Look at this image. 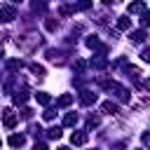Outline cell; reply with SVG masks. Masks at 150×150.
<instances>
[{
    "label": "cell",
    "instance_id": "cell-1",
    "mask_svg": "<svg viewBox=\"0 0 150 150\" xmlns=\"http://www.w3.org/2000/svg\"><path fill=\"white\" fill-rule=\"evenodd\" d=\"M103 87L110 89V91H115V94L120 96V101H129V91H127L122 84H117V82H103Z\"/></svg>",
    "mask_w": 150,
    "mask_h": 150
},
{
    "label": "cell",
    "instance_id": "cell-2",
    "mask_svg": "<svg viewBox=\"0 0 150 150\" xmlns=\"http://www.w3.org/2000/svg\"><path fill=\"white\" fill-rule=\"evenodd\" d=\"M2 122H5L7 129H14L16 122H19V117H16V112H12L9 108H5V112H2Z\"/></svg>",
    "mask_w": 150,
    "mask_h": 150
},
{
    "label": "cell",
    "instance_id": "cell-3",
    "mask_svg": "<svg viewBox=\"0 0 150 150\" xmlns=\"http://www.w3.org/2000/svg\"><path fill=\"white\" fill-rule=\"evenodd\" d=\"M127 12H129V14H143V12H145V2H141V0H136V2H129Z\"/></svg>",
    "mask_w": 150,
    "mask_h": 150
},
{
    "label": "cell",
    "instance_id": "cell-4",
    "mask_svg": "<svg viewBox=\"0 0 150 150\" xmlns=\"http://www.w3.org/2000/svg\"><path fill=\"white\" fill-rule=\"evenodd\" d=\"M7 143H9V145H12V148H21V145H23V143H26V138H23V136H21V134H12V136H9V138H7Z\"/></svg>",
    "mask_w": 150,
    "mask_h": 150
},
{
    "label": "cell",
    "instance_id": "cell-5",
    "mask_svg": "<svg viewBox=\"0 0 150 150\" xmlns=\"http://www.w3.org/2000/svg\"><path fill=\"white\" fill-rule=\"evenodd\" d=\"M87 47H89V49H98V52H105V47H103V45L98 42V38H94V35H89V38H87Z\"/></svg>",
    "mask_w": 150,
    "mask_h": 150
},
{
    "label": "cell",
    "instance_id": "cell-6",
    "mask_svg": "<svg viewBox=\"0 0 150 150\" xmlns=\"http://www.w3.org/2000/svg\"><path fill=\"white\" fill-rule=\"evenodd\" d=\"M70 143H73V145H84V143H87V134H82V131H75V134L70 136Z\"/></svg>",
    "mask_w": 150,
    "mask_h": 150
},
{
    "label": "cell",
    "instance_id": "cell-7",
    "mask_svg": "<svg viewBox=\"0 0 150 150\" xmlns=\"http://www.w3.org/2000/svg\"><path fill=\"white\" fill-rule=\"evenodd\" d=\"M12 19H16V12L9 5H2V21H12Z\"/></svg>",
    "mask_w": 150,
    "mask_h": 150
},
{
    "label": "cell",
    "instance_id": "cell-8",
    "mask_svg": "<svg viewBox=\"0 0 150 150\" xmlns=\"http://www.w3.org/2000/svg\"><path fill=\"white\" fill-rule=\"evenodd\" d=\"M80 101H82L84 105H91V103H96V94H91V91H82V94H80Z\"/></svg>",
    "mask_w": 150,
    "mask_h": 150
},
{
    "label": "cell",
    "instance_id": "cell-9",
    "mask_svg": "<svg viewBox=\"0 0 150 150\" xmlns=\"http://www.w3.org/2000/svg\"><path fill=\"white\" fill-rule=\"evenodd\" d=\"M26 101H28V91H23V89H21V91H16V94H14V103H16V105H23Z\"/></svg>",
    "mask_w": 150,
    "mask_h": 150
},
{
    "label": "cell",
    "instance_id": "cell-10",
    "mask_svg": "<svg viewBox=\"0 0 150 150\" xmlns=\"http://www.w3.org/2000/svg\"><path fill=\"white\" fill-rule=\"evenodd\" d=\"M70 103H73V94H63V96H59V101H56L59 108H66V105H70Z\"/></svg>",
    "mask_w": 150,
    "mask_h": 150
},
{
    "label": "cell",
    "instance_id": "cell-11",
    "mask_svg": "<svg viewBox=\"0 0 150 150\" xmlns=\"http://www.w3.org/2000/svg\"><path fill=\"white\" fill-rule=\"evenodd\" d=\"M77 124V112H68L63 117V127H75Z\"/></svg>",
    "mask_w": 150,
    "mask_h": 150
},
{
    "label": "cell",
    "instance_id": "cell-12",
    "mask_svg": "<svg viewBox=\"0 0 150 150\" xmlns=\"http://www.w3.org/2000/svg\"><path fill=\"white\" fill-rule=\"evenodd\" d=\"M47 136H49L52 141H59V138H61V127H52V129H47Z\"/></svg>",
    "mask_w": 150,
    "mask_h": 150
},
{
    "label": "cell",
    "instance_id": "cell-13",
    "mask_svg": "<svg viewBox=\"0 0 150 150\" xmlns=\"http://www.w3.org/2000/svg\"><path fill=\"white\" fill-rule=\"evenodd\" d=\"M47 9V0H33V12H45Z\"/></svg>",
    "mask_w": 150,
    "mask_h": 150
},
{
    "label": "cell",
    "instance_id": "cell-14",
    "mask_svg": "<svg viewBox=\"0 0 150 150\" xmlns=\"http://www.w3.org/2000/svg\"><path fill=\"white\" fill-rule=\"evenodd\" d=\"M117 28H120V30H129V28H131V21H129L127 16H120V21H117Z\"/></svg>",
    "mask_w": 150,
    "mask_h": 150
},
{
    "label": "cell",
    "instance_id": "cell-15",
    "mask_svg": "<svg viewBox=\"0 0 150 150\" xmlns=\"http://www.w3.org/2000/svg\"><path fill=\"white\" fill-rule=\"evenodd\" d=\"M129 38H131V42H143L145 40V30H134Z\"/></svg>",
    "mask_w": 150,
    "mask_h": 150
},
{
    "label": "cell",
    "instance_id": "cell-16",
    "mask_svg": "<svg viewBox=\"0 0 150 150\" xmlns=\"http://www.w3.org/2000/svg\"><path fill=\"white\" fill-rule=\"evenodd\" d=\"M35 98H38V103H40V105H49V101H52L45 91H38V94H35Z\"/></svg>",
    "mask_w": 150,
    "mask_h": 150
},
{
    "label": "cell",
    "instance_id": "cell-17",
    "mask_svg": "<svg viewBox=\"0 0 150 150\" xmlns=\"http://www.w3.org/2000/svg\"><path fill=\"white\" fill-rule=\"evenodd\" d=\"M103 110H105L108 115H117V105H115L112 101H105V103H103Z\"/></svg>",
    "mask_w": 150,
    "mask_h": 150
},
{
    "label": "cell",
    "instance_id": "cell-18",
    "mask_svg": "<svg viewBox=\"0 0 150 150\" xmlns=\"http://www.w3.org/2000/svg\"><path fill=\"white\" fill-rule=\"evenodd\" d=\"M30 73H33V75H38V77H42V75H45V68H42V66H38V63H30Z\"/></svg>",
    "mask_w": 150,
    "mask_h": 150
},
{
    "label": "cell",
    "instance_id": "cell-19",
    "mask_svg": "<svg viewBox=\"0 0 150 150\" xmlns=\"http://www.w3.org/2000/svg\"><path fill=\"white\" fill-rule=\"evenodd\" d=\"M89 7H91V0H80L75 5V12H82V9H89Z\"/></svg>",
    "mask_w": 150,
    "mask_h": 150
},
{
    "label": "cell",
    "instance_id": "cell-20",
    "mask_svg": "<svg viewBox=\"0 0 150 150\" xmlns=\"http://www.w3.org/2000/svg\"><path fill=\"white\" fill-rule=\"evenodd\" d=\"M7 68L9 70H21L23 68V61H7Z\"/></svg>",
    "mask_w": 150,
    "mask_h": 150
},
{
    "label": "cell",
    "instance_id": "cell-21",
    "mask_svg": "<svg viewBox=\"0 0 150 150\" xmlns=\"http://www.w3.org/2000/svg\"><path fill=\"white\" fill-rule=\"evenodd\" d=\"M45 26H47V30H56V28H59V21H54V19H47V21H45Z\"/></svg>",
    "mask_w": 150,
    "mask_h": 150
},
{
    "label": "cell",
    "instance_id": "cell-22",
    "mask_svg": "<svg viewBox=\"0 0 150 150\" xmlns=\"http://www.w3.org/2000/svg\"><path fill=\"white\" fill-rule=\"evenodd\" d=\"M96 124H98V117H96V115H89V117H87V129H91V127H96Z\"/></svg>",
    "mask_w": 150,
    "mask_h": 150
},
{
    "label": "cell",
    "instance_id": "cell-23",
    "mask_svg": "<svg viewBox=\"0 0 150 150\" xmlns=\"http://www.w3.org/2000/svg\"><path fill=\"white\" fill-rule=\"evenodd\" d=\"M141 59H143V61H148V63H150V49H143V52H141Z\"/></svg>",
    "mask_w": 150,
    "mask_h": 150
},
{
    "label": "cell",
    "instance_id": "cell-24",
    "mask_svg": "<svg viewBox=\"0 0 150 150\" xmlns=\"http://www.w3.org/2000/svg\"><path fill=\"white\" fill-rule=\"evenodd\" d=\"M30 115H33V110H30V108H23V110H21V117H26V120H28Z\"/></svg>",
    "mask_w": 150,
    "mask_h": 150
},
{
    "label": "cell",
    "instance_id": "cell-25",
    "mask_svg": "<svg viewBox=\"0 0 150 150\" xmlns=\"http://www.w3.org/2000/svg\"><path fill=\"white\" fill-rule=\"evenodd\" d=\"M42 117H45V120H54V110H45Z\"/></svg>",
    "mask_w": 150,
    "mask_h": 150
},
{
    "label": "cell",
    "instance_id": "cell-26",
    "mask_svg": "<svg viewBox=\"0 0 150 150\" xmlns=\"http://www.w3.org/2000/svg\"><path fill=\"white\" fill-rule=\"evenodd\" d=\"M143 143H145V145L150 143V131H148V134H143Z\"/></svg>",
    "mask_w": 150,
    "mask_h": 150
},
{
    "label": "cell",
    "instance_id": "cell-27",
    "mask_svg": "<svg viewBox=\"0 0 150 150\" xmlns=\"http://www.w3.org/2000/svg\"><path fill=\"white\" fill-rule=\"evenodd\" d=\"M143 87H145V89H150V80H145V84H143Z\"/></svg>",
    "mask_w": 150,
    "mask_h": 150
},
{
    "label": "cell",
    "instance_id": "cell-28",
    "mask_svg": "<svg viewBox=\"0 0 150 150\" xmlns=\"http://www.w3.org/2000/svg\"><path fill=\"white\" fill-rule=\"evenodd\" d=\"M14 2H21V0H14Z\"/></svg>",
    "mask_w": 150,
    "mask_h": 150
}]
</instances>
